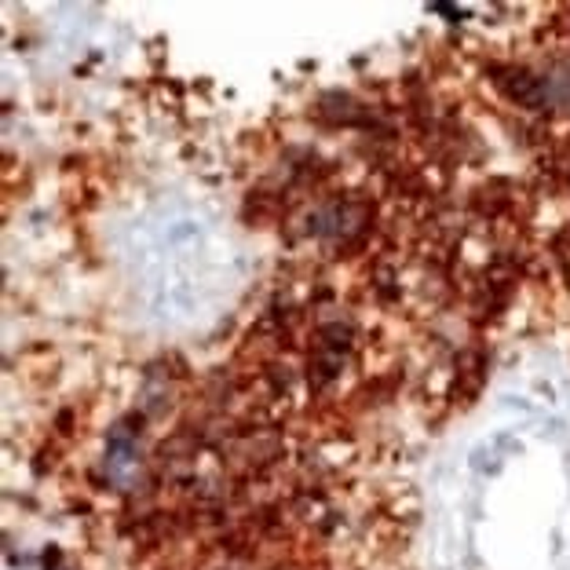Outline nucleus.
Wrapping results in <instances>:
<instances>
[{"label":"nucleus","mask_w":570,"mask_h":570,"mask_svg":"<svg viewBox=\"0 0 570 570\" xmlns=\"http://www.w3.org/2000/svg\"><path fill=\"white\" fill-rule=\"evenodd\" d=\"M322 110H326L333 121H355L358 118V107L347 95H326L322 99Z\"/></svg>","instance_id":"obj_2"},{"label":"nucleus","mask_w":570,"mask_h":570,"mask_svg":"<svg viewBox=\"0 0 570 570\" xmlns=\"http://www.w3.org/2000/svg\"><path fill=\"white\" fill-rule=\"evenodd\" d=\"M501 88H504V95L515 99V102H523V107H537L541 84H537L534 73H526V70H508V77L501 81Z\"/></svg>","instance_id":"obj_1"}]
</instances>
